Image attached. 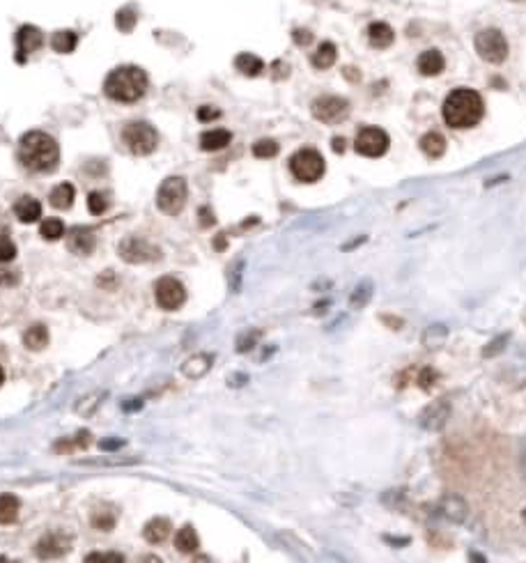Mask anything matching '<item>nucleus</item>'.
I'll use <instances>...</instances> for the list:
<instances>
[{
	"instance_id": "obj_1",
	"label": "nucleus",
	"mask_w": 526,
	"mask_h": 563,
	"mask_svg": "<svg viewBox=\"0 0 526 563\" xmlns=\"http://www.w3.org/2000/svg\"><path fill=\"white\" fill-rule=\"evenodd\" d=\"M443 122L453 129H471L483 120L485 101L476 90L469 88H457L443 101Z\"/></svg>"
},
{
	"instance_id": "obj_2",
	"label": "nucleus",
	"mask_w": 526,
	"mask_h": 563,
	"mask_svg": "<svg viewBox=\"0 0 526 563\" xmlns=\"http://www.w3.org/2000/svg\"><path fill=\"white\" fill-rule=\"evenodd\" d=\"M19 161L32 173H51L60 161L56 139L44 132H28L19 143Z\"/></svg>"
},
{
	"instance_id": "obj_3",
	"label": "nucleus",
	"mask_w": 526,
	"mask_h": 563,
	"mask_svg": "<svg viewBox=\"0 0 526 563\" xmlns=\"http://www.w3.org/2000/svg\"><path fill=\"white\" fill-rule=\"evenodd\" d=\"M147 90V74L136 65H125L113 70L104 81V92L106 97L113 101H122V104H132L138 101Z\"/></svg>"
},
{
	"instance_id": "obj_4",
	"label": "nucleus",
	"mask_w": 526,
	"mask_h": 563,
	"mask_svg": "<svg viewBox=\"0 0 526 563\" xmlns=\"http://www.w3.org/2000/svg\"><path fill=\"white\" fill-rule=\"evenodd\" d=\"M187 198H189L187 180L177 175L166 177V180L161 182L159 191H156V207H159L163 214L177 216L184 209V205H187Z\"/></svg>"
},
{
	"instance_id": "obj_5",
	"label": "nucleus",
	"mask_w": 526,
	"mask_h": 563,
	"mask_svg": "<svg viewBox=\"0 0 526 563\" xmlns=\"http://www.w3.org/2000/svg\"><path fill=\"white\" fill-rule=\"evenodd\" d=\"M324 170H326L324 156L313 147H304L290 156V173L295 175V180L299 182H306V184L317 182L319 177L324 175Z\"/></svg>"
},
{
	"instance_id": "obj_6",
	"label": "nucleus",
	"mask_w": 526,
	"mask_h": 563,
	"mask_svg": "<svg viewBox=\"0 0 526 563\" xmlns=\"http://www.w3.org/2000/svg\"><path fill=\"white\" fill-rule=\"evenodd\" d=\"M122 141L125 145L132 150L134 154L145 156L152 154L156 145H159V134L152 125L147 122H129V125L122 129Z\"/></svg>"
},
{
	"instance_id": "obj_7",
	"label": "nucleus",
	"mask_w": 526,
	"mask_h": 563,
	"mask_svg": "<svg viewBox=\"0 0 526 563\" xmlns=\"http://www.w3.org/2000/svg\"><path fill=\"white\" fill-rule=\"evenodd\" d=\"M474 46L478 56L490 65H501L503 60L508 58V42H505L503 32L496 28H485L478 32L474 39Z\"/></svg>"
},
{
	"instance_id": "obj_8",
	"label": "nucleus",
	"mask_w": 526,
	"mask_h": 563,
	"mask_svg": "<svg viewBox=\"0 0 526 563\" xmlns=\"http://www.w3.org/2000/svg\"><path fill=\"white\" fill-rule=\"evenodd\" d=\"M388 145H391V139L379 127H364L354 139V150L361 156H370V159L384 156L388 152Z\"/></svg>"
},
{
	"instance_id": "obj_9",
	"label": "nucleus",
	"mask_w": 526,
	"mask_h": 563,
	"mask_svg": "<svg viewBox=\"0 0 526 563\" xmlns=\"http://www.w3.org/2000/svg\"><path fill=\"white\" fill-rule=\"evenodd\" d=\"M313 118L324 122V125H336V122L345 120L350 115V101L343 97H333V94H326V97H319L313 101Z\"/></svg>"
},
{
	"instance_id": "obj_10",
	"label": "nucleus",
	"mask_w": 526,
	"mask_h": 563,
	"mask_svg": "<svg viewBox=\"0 0 526 563\" xmlns=\"http://www.w3.org/2000/svg\"><path fill=\"white\" fill-rule=\"evenodd\" d=\"M154 297L163 311H177L184 301H187V287L182 285V280L173 276H163L156 280L154 285Z\"/></svg>"
},
{
	"instance_id": "obj_11",
	"label": "nucleus",
	"mask_w": 526,
	"mask_h": 563,
	"mask_svg": "<svg viewBox=\"0 0 526 563\" xmlns=\"http://www.w3.org/2000/svg\"><path fill=\"white\" fill-rule=\"evenodd\" d=\"M118 251H120V258L132 265L149 263V260H156L161 256V251L156 249L154 244H149L147 239H140V237H127L125 242H120Z\"/></svg>"
},
{
	"instance_id": "obj_12",
	"label": "nucleus",
	"mask_w": 526,
	"mask_h": 563,
	"mask_svg": "<svg viewBox=\"0 0 526 563\" xmlns=\"http://www.w3.org/2000/svg\"><path fill=\"white\" fill-rule=\"evenodd\" d=\"M72 545V538H67L63 531H51V533H44L42 538L37 540V547L35 552L37 556H42V559H56V556H63L65 552H70Z\"/></svg>"
},
{
	"instance_id": "obj_13",
	"label": "nucleus",
	"mask_w": 526,
	"mask_h": 563,
	"mask_svg": "<svg viewBox=\"0 0 526 563\" xmlns=\"http://www.w3.org/2000/svg\"><path fill=\"white\" fill-rule=\"evenodd\" d=\"M450 418V402L448 400H434L421 411V428L436 432L448 423Z\"/></svg>"
},
{
	"instance_id": "obj_14",
	"label": "nucleus",
	"mask_w": 526,
	"mask_h": 563,
	"mask_svg": "<svg viewBox=\"0 0 526 563\" xmlns=\"http://www.w3.org/2000/svg\"><path fill=\"white\" fill-rule=\"evenodd\" d=\"M44 44V35L42 30L35 28V25H21L17 32V60L23 63L30 53H35L39 46Z\"/></svg>"
},
{
	"instance_id": "obj_15",
	"label": "nucleus",
	"mask_w": 526,
	"mask_h": 563,
	"mask_svg": "<svg viewBox=\"0 0 526 563\" xmlns=\"http://www.w3.org/2000/svg\"><path fill=\"white\" fill-rule=\"evenodd\" d=\"M94 244H97V239H94V232L90 228L76 225V228L67 232V249L76 253V256H90L94 251Z\"/></svg>"
},
{
	"instance_id": "obj_16",
	"label": "nucleus",
	"mask_w": 526,
	"mask_h": 563,
	"mask_svg": "<svg viewBox=\"0 0 526 563\" xmlns=\"http://www.w3.org/2000/svg\"><path fill=\"white\" fill-rule=\"evenodd\" d=\"M211 363H214V356L207 352L189 356L187 361L182 363V375L189 377V380H200L211 370Z\"/></svg>"
},
{
	"instance_id": "obj_17",
	"label": "nucleus",
	"mask_w": 526,
	"mask_h": 563,
	"mask_svg": "<svg viewBox=\"0 0 526 563\" xmlns=\"http://www.w3.org/2000/svg\"><path fill=\"white\" fill-rule=\"evenodd\" d=\"M439 506H441V513L446 515L450 522H455V524H464L469 518L467 501H464L462 497H457V494H446Z\"/></svg>"
},
{
	"instance_id": "obj_18",
	"label": "nucleus",
	"mask_w": 526,
	"mask_h": 563,
	"mask_svg": "<svg viewBox=\"0 0 526 563\" xmlns=\"http://www.w3.org/2000/svg\"><path fill=\"white\" fill-rule=\"evenodd\" d=\"M416 67H419V72L423 74V76H436V74L443 72V67H446V60H443L441 51L430 49L425 53H421L419 60H416Z\"/></svg>"
},
{
	"instance_id": "obj_19",
	"label": "nucleus",
	"mask_w": 526,
	"mask_h": 563,
	"mask_svg": "<svg viewBox=\"0 0 526 563\" xmlns=\"http://www.w3.org/2000/svg\"><path fill=\"white\" fill-rule=\"evenodd\" d=\"M446 338H448V327L434 322V325H430L425 331H423L421 345L425 347L428 352H436V349H441V345L446 342Z\"/></svg>"
},
{
	"instance_id": "obj_20",
	"label": "nucleus",
	"mask_w": 526,
	"mask_h": 563,
	"mask_svg": "<svg viewBox=\"0 0 526 563\" xmlns=\"http://www.w3.org/2000/svg\"><path fill=\"white\" fill-rule=\"evenodd\" d=\"M232 141V134L228 129H209L200 136V147L204 152H216V150L228 147Z\"/></svg>"
},
{
	"instance_id": "obj_21",
	"label": "nucleus",
	"mask_w": 526,
	"mask_h": 563,
	"mask_svg": "<svg viewBox=\"0 0 526 563\" xmlns=\"http://www.w3.org/2000/svg\"><path fill=\"white\" fill-rule=\"evenodd\" d=\"M170 520L166 518H152L145 524V529H143V535H145V540L147 542H152V545H159V542H163L170 535Z\"/></svg>"
},
{
	"instance_id": "obj_22",
	"label": "nucleus",
	"mask_w": 526,
	"mask_h": 563,
	"mask_svg": "<svg viewBox=\"0 0 526 563\" xmlns=\"http://www.w3.org/2000/svg\"><path fill=\"white\" fill-rule=\"evenodd\" d=\"M14 214L21 223H35L42 216V205H39L35 198L23 196L21 201L14 205Z\"/></svg>"
},
{
	"instance_id": "obj_23",
	"label": "nucleus",
	"mask_w": 526,
	"mask_h": 563,
	"mask_svg": "<svg viewBox=\"0 0 526 563\" xmlns=\"http://www.w3.org/2000/svg\"><path fill=\"white\" fill-rule=\"evenodd\" d=\"M23 345H25V349H32V352L44 349L46 345H49V329H46L44 325L28 327L23 334Z\"/></svg>"
},
{
	"instance_id": "obj_24",
	"label": "nucleus",
	"mask_w": 526,
	"mask_h": 563,
	"mask_svg": "<svg viewBox=\"0 0 526 563\" xmlns=\"http://www.w3.org/2000/svg\"><path fill=\"white\" fill-rule=\"evenodd\" d=\"M393 37H395L393 28L384 21H377L368 28V39H370V44L375 46V49H386V46H391Z\"/></svg>"
},
{
	"instance_id": "obj_25",
	"label": "nucleus",
	"mask_w": 526,
	"mask_h": 563,
	"mask_svg": "<svg viewBox=\"0 0 526 563\" xmlns=\"http://www.w3.org/2000/svg\"><path fill=\"white\" fill-rule=\"evenodd\" d=\"M74 198H76V189H74V184L63 182V184H58V187L51 191L49 203L56 209H70L72 205H74Z\"/></svg>"
},
{
	"instance_id": "obj_26",
	"label": "nucleus",
	"mask_w": 526,
	"mask_h": 563,
	"mask_svg": "<svg viewBox=\"0 0 526 563\" xmlns=\"http://www.w3.org/2000/svg\"><path fill=\"white\" fill-rule=\"evenodd\" d=\"M175 547L180 549L182 554H191V552H196V549L200 547V538H198L196 529L191 526V524L182 526L180 531H177V535H175Z\"/></svg>"
},
{
	"instance_id": "obj_27",
	"label": "nucleus",
	"mask_w": 526,
	"mask_h": 563,
	"mask_svg": "<svg viewBox=\"0 0 526 563\" xmlns=\"http://www.w3.org/2000/svg\"><path fill=\"white\" fill-rule=\"evenodd\" d=\"M336 58H338L336 44L322 42L317 46V51L313 53V67H317V70H329V67L336 63Z\"/></svg>"
},
{
	"instance_id": "obj_28",
	"label": "nucleus",
	"mask_w": 526,
	"mask_h": 563,
	"mask_svg": "<svg viewBox=\"0 0 526 563\" xmlns=\"http://www.w3.org/2000/svg\"><path fill=\"white\" fill-rule=\"evenodd\" d=\"M235 67L244 76H260L264 70V63L257 56H253V53H239L235 58Z\"/></svg>"
},
{
	"instance_id": "obj_29",
	"label": "nucleus",
	"mask_w": 526,
	"mask_h": 563,
	"mask_svg": "<svg viewBox=\"0 0 526 563\" xmlns=\"http://www.w3.org/2000/svg\"><path fill=\"white\" fill-rule=\"evenodd\" d=\"M421 150L430 156V159H436V156H441L443 152H446V139L436 132H430L421 139Z\"/></svg>"
},
{
	"instance_id": "obj_30",
	"label": "nucleus",
	"mask_w": 526,
	"mask_h": 563,
	"mask_svg": "<svg viewBox=\"0 0 526 563\" xmlns=\"http://www.w3.org/2000/svg\"><path fill=\"white\" fill-rule=\"evenodd\" d=\"M19 499L14 494H0V524H12L19 518Z\"/></svg>"
},
{
	"instance_id": "obj_31",
	"label": "nucleus",
	"mask_w": 526,
	"mask_h": 563,
	"mask_svg": "<svg viewBox=\"0 0 526 563\" xmlns=\"http://www.w3.org/2000/svg\"><path fill=\"white\" fill-rule=\"evenodd\" d=\"M372 292H375V285L370 278H364L361 283L354 287L352 294H350V306L352 308H364L368 306V301L372 299Z\"/></svg>"
},
{
	"instance_id": "obj_32",
	"label": "nucleus",
	"mask_w": 526,
	"mask_h": 563,
	"mask_svg": "<svg viewBox=\"0 0 526 563\" xmlns=\"http://www.w3.org/2000/svg\"><path fill=\"white\" fill-rule=\"evenodd\" d=\"M115 522H118V511H113L108 506H101L92 513V526L99 529V531H111Z\"/></svg>"
},
{
	"instance_id": "obj_33",
	"label": "nucleus",
	"mask_w": 526,
	"mask_h": 563,
	"mask_svg": "<svg viewBox=\"0 0 526 563\" xmlns=\"http://www.w3.org/2000/svg\"><path fill=\"white\" fill-rule=\"evenodd\" d=\"M76 42H78V37L74 30H58L56 35L51 37L53 51H58V53H72L74 49H76Z\"/></svg>"
},
{
	"instance_id": "obj_34",
	"label": "nucleus",
	"mask_w": 526,
	"mask_h": 563,
	"mask_svg": "<svg viewBox=\"0 0 526 563\" xmlns=\"http://www.w3.org/2000/svg\"><path fill=\"white\" fill-rule=\"evenodd\" d=\"M39 235L44 239H49V242H56L65 235V223L60 221V218H46L42 223V228H39Z\"/></svg>"
},
{
	"instance_id": "obj_35",
	"label": "nucleus",
	"mask_w": 526,
	"mask_h": 563,
	"mask_svg": "<svg viewBox=\"0 0 526 563\" xmlns=\"http://www.w3.org/2000/svg\"><path fill=\"white\" fill-rule=\"evenodd\" d=\"M136 21H138V14H136V10L129 5V8H122L118 12V17H115V23H118V28L122 32H132L136 28Z\"/></svg>"
},
{
	"instance_id": "obj_36",
	"label": "nucleus",
	"mask_w": 526,
	"mask_h": 563,
	"mask_svg": "<svg viewBox=\"0 0 526 563\" xmlns=\"http://www.w3.org/2000/svg\"><path fill=\"white\" fill-rule=\"evenodd\" d=\"M278 143L276 141H271V139H262V141H257L255 145H253V154L257 156V159H271V156H276L278 154Z\"/></svg>"
},
{
	"instance_id": "obj_37",
	"label": "nucleus",
	"mask_w": 526,
	"mask_h": 563,
	"mask_svg": "<svg viewBox=\"0 0 526 563\" xmlns=\"http://www.w3.org/2000/svg\"><path fill=\"white\" fill-rule=\"evenodd\" d=\"M508 340H510V334H501V336H496V338H492L487 345L483 347V356L485 359H492V356L501 354L505 345H508Z\"/></svg>"
},
{
	"instance_id": "obj_38",
	"label": "nucleus",
	"mask_w": 526,
	"mask_h": 563,
	"mask_svg": "<svg viewBox=\"0 0 526 563\" xmlns=\"http://www.w3.org/2000/svg\"><path fill=\"white\" fill-rule=\"evenodd\" d=\"M108 207V201L104 194H99V191H92L90 196H87V209L92 212V214H104Z\"/></svg>"
},
{
	"instance_id": "obj_39",
	"label": "nucleus",
	"mask_w": 526,
	"mask_h": 563,
	"mask_svg": "<svg viewBox=\"0 0 526 563\" xmlns=\"http://www.w3.org/2000/svg\"><path fill=\"white\" fill-rule=\"evenodd\" d=\"M99 398H104V393H101V391H99V393H92V396L83 398V400H81V402L76 405V411H78V414H85V416H87V414H92V411L97 409V407H99V402H101Z\"/></svg>"
},
{
	"instance_id": "obj_40",
	"label": "nucleus",
	"mask_w": 526,
	"mask_h": 563,
	"mask_svg": "<svg viewBox=\"0 0 526 563\" xmlns=\"http://www.w3.org/2000/svg\"><path fill=\"white\" fill-rule=\"evenodd\" d=\"M260 338V331H246L237 338V352H249V349L255 347V342Z\"/></svg>"
},
{
	"instance_id": "obj_41",
	"label": "nucleus",
	"mask_w": 526,
	"mask_h": 563,
	"mask_svg": "<svg viewBox=\"0 0 526 563\" xmlns=\"http://www.w3.org/2000/svg\"><path fill=\"white\" fill-rule=\"evenodd\" d=\"M17 258V246L10 237H0V263H10Z\"/></svg>"
},
{
	"instance_id": "obj_42",
	"label": "nucleus",
	"mask_w": 526,
	"mask_h": 563,
	"mask_svg": "<svg viewBox=\"0 0 526 563\" xmlns=\"http://www.w3.org/2000/svg\"><path fill=\"white\" fill-rule=\"evenodd\" d=\"M132 462H136V460L115 455V458H99V460H81L78 464H132Z\"/></svg>"
},
{
	"instance_id": "obj_43",
	"label": "nucleus",
	"mask_w": 526,
	"mask_h": 563,
	"mask_svg": "<svg viewBox=\"0 0 526 563\" xmlns=\"http://www.w3.org/2000/svg\"><path fill=\"white\" fill-rule=\"evenodd\" d=\"M242 269H244V260H237L235 267H232V274H230V290L237 292L239 285H242Z\"/></svg>"
},
{
	"instance_id": "obj_44",
	"label": "nucleus",
	"mask_w": 526,
	"mask_h": 563,
	"mask_svg": "<svg viewBox=\"0 0 526 563\" xmlns=\"http://www.w3.org/2000/svg\"><path fill=\"white\" fill-rule=\"evenodd\" d=\"M436 382V373L432 368H423V373L419 375V387L421 389H432V384Z\"/></svg>"
},
{
	"instance_id": "obj_45",
	"label": "nucleus",
	"mask_w": 526,
	"mask_h": 563,
	"mask_svg": "<svg viewBox=\"0 0 526 563\" xmlns=\"http://www.w3.org/2000/svg\"><path fill=\"white\" fill-rule=\"evenodd\" d=\"M398 499H405V490H388L386 494H381V501L388 504L391 508H400Z\"/></svg>"
},
{
	"instance_id": "obj_46",
	"label": "nucleus",
	"mask_w": 526,
	"mask_h": 563,
	"mask_svg": "<svg viewBox=\"0 0 526 563\" xmlns=\"http://www.w3.org/2000/svg\"><path fill=\"white\" fill-rule=\"evenodd\" d=\"M218 115H221V111L214 106H202V108H198V120H202V122H209V120H216Z\"/></svg>"
},
{
	"instance_id": "obj_47",
	"label": "nucleus",
	"mask_w": 526,
	"mask_h": 563,
	"mask_svg": "<svg viewBox=\"0 0 526 563\" xmlns=\"http://www.w3.org/2000/svg\"><path fill=\"white\" fill-rule=\"evenodd\" d=\"M17 283H19V274L0 267V285H17Z\"/></svg>"
},
{
	"instance_id": "obj_48",
	"label": "nucleus",
	"mask_w": 526,
	"mask_h": 563,
	"mask_svg": "<svg viewBox=\"0 0 526 563\" xmlns=\"http://www.w3.org/2000/svg\"><path fill=\"white\" fill-rule=\"evenodd\" d=\"M85 559L87 561H113V563H122V561H125V556H122V554H87Z\"/></svg>"
},
{
	"instance_id": "obj_49",
	"label": "nucleus",
	"mask_w": 526,
	"mask_h": 563,
	"mask_svg": "<svg viewBox=\"0 0 526 563\" xmlns=\"http://www.w3.org/2000/svg\"><path fill=\"white\" fill-rule=\"evenodd\" d=\"M198 216H200V225L202 228H209V225H214V212H211L209 207H200V212H198Z\"/></svg>"
},
{
	"instance_id": "obj_50",
	"label": "nucleus",
	"mask_w": 526,
	"mask_h": 563,
	"mask_svg": "<svg viewBox=\"0 0 526 563\" xmlns=\"http://www.w3.org/2000/svg\"><path fill=\"white\" fill-rule=\"evenodd\" d=\"M295 42H297L299 46L311 44V42H313V32H308V30H295Z\"/></svg>"
},
{
	"instance_id": "obj_51",
	"label": "nucleus",
	"mask_w": 526,
	"mask_h": 563,
	"mask_svg": "<svg viewBox=\"0 0 526 563\" xmlns=\"http://www.w3.org/2000/svg\"><path fill=\"white\" fill-rule=\"evenodd\" d=\"M122 444H125V442H120V439H115V442H101V449H104V451H115V449H120Z\"/></svg>"
},
{
	"instance_id": "obj_52",
	"label": "nucleus",
	"mask_w": 526,
	"mask_h": 563,
	"mask_svg": "<svg viewBox=\"0 0 526 563\" xmlns=\"http://www.w3.org/2000/svg\"><path fill=\"white\" fill-rule=\"evenodd\" d=\"M246 380H249L246 375H235V377H230V387H237V384L242 387V384H244Z\"/></svg>"
},
{
	"instance_id": "obj_53",
	"label": "nucleus",
	"mask_w": 526,
	"mask_h": 563,
	"mask_svg": "<svg viewBox=\"0 0 526 563\" xmlns=\"http://www.w3.org/2000/svg\"><path fill=\"white\" fill-rule=\"evenodd\" d=\"M386 540H388V542H393V545H398V547L407 545V542H409V538H393V535H386Z\"/></svg>"
},
{
	"instance_id": "obj_54",
	"label": "nucleus",
	"mask_w": 526,
	"mask_h": 563,
	"mask_svg": "<svg viewBox=\"0 0 526 563\" xmlns=\"http://www.w3.org/2000/svg\"><path fill=\"white\" fill-rule=\"evenodd\" d=\"M333 150H336V152H343V150H345V139H333Z\"/></svg>"
},
{
	"instance_id": "obj_55",
	"label": "nucleus",
	"mask_w": 526,
	"mask_h": 563,
	"mask_svg": "<svg viewBox=\"0 0 526 563\" xmlns=\"http://www.w3.org/2000/svg\"><path fill=\"white\" fill-rule=\"evenodd\" d=\"M469 559H471V561H485V556H483V554L471 552V554H469Z\"/></svg>"
},
{
	"instance_id": "obj_56",
	"label": "nucleus",
	"mask_w": 526,
	"mask_h": 563,
	"mask_svg": "<svg viewBox=\"0 0 526 563\" xmlns=\"http://www.w3.org/2000/svg\"><path fill=\"white\" fill-rule=\"evenodd\" d=\"M3 382H5V373H3V368H0V387H3Z\"/></svg>"
},
{
	"instance_id": "obj_57",
	"label": "nucleus",
	"mask_w": 526,
	"mask_h": 563,
	"mask_svg": "<svg viewBox=\"0 0 526 563\" xmlns=\"http://www.w3.org/2000/svg\"><path fill=\"white\" fill-rule=\"evenodd\" d=\"M522 462H524V471H526V449H524V453H522Z\"/></svg>"
},
{
	"instance_id": "obj_58",
	"label": "nucleus",
	"mask_w": 526,
	"mask_h": 563,
	"mask_svg": "<svg viewBox=\"0 0 526 563\" xmlns=\"http://www.w3.org/2000/svg\"><path fill=\"white\" fill-rule=\"evenodd\" d=\"M522 520H524V524H526V508H524V511H522Z\"/></svg>"
}]
</instances>
